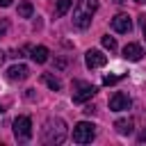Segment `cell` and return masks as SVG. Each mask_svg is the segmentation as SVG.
<instances>
[{
  "label": "cell",
  "mask_w": 146,
  "mask_h": 146,
  "mask_svg": "<svg viewBox=\"0 0 146 146\" xmlns=\"http://www.w3.org/2000/svg\"><path fill=\"white\" fill-rule=\"evenodd\" d=\"M66 135H68L66 123H64V119H59V116H50V119L43 123V128H41V141L48 144V146L62 144V141L66 139Z\"/></svg>",
  "instance_id": "cell-1"
},
{
  "label": "cell",
  "mask_w": 146,
  "mask_h": 146,
  "mask_svg": "<svg viewBox=\"0 0 146 146\" xmlns=\"http://www.w3.org/2000/svg\"><path fill=\"white\" fill-rule=\"evenodd\" d=\"M98 11V0H75L73 9V27L87 30L91 25V16Z\"/></svg>",
  "instance_id": "cell-2"
},
{
  "label": "cell",
  "mask_w": 146,
  "mask_h": 146,
  "mask_svg": "<svg viewBox=\"0 0 146 146\" xmlns=\"http://www.w3.org/2000/svg\"><path fill=\"white\" fill-rule=\"evenodd\" d=\"M94 94H96V87L89 84V82H84V80H75L71 84V98H73V103H87L89 98H94Z\"/></svg>",
  "instance_id": "cell-3"
},
{
  "label": "cell",
  "mask_w": 146,
  "mask_h": 146,
  "mask_svg": "<svg viewBox=\"0 0 146 146\" xmlns=\"http://www.w3.org/2000/svg\"><path fill=\"white\" fill-rule=\"evenodd\" d=\"M11 128H14L16 141H21V144L30 141V137H32V121H30V116H16Z\"/></svg>",
  "instance_id": "cell-4"
},
{
  "label": "cell",
  "mask_w": 146,
  "mask_h": 146,
  "mask_svg": "<svg viewBox=\"0 0 146 146\" xmlns=\"http://www.w3.org/2000/svg\"><path fill=\"white\" fill-rule=\"evenodd\" d=\"M94 137H96V125L89 121H80L73 128V141L75 144H91Z\"/></svg>",
  "instance_id": "cell-5"
},
{
  "label": "cell",
  "mask_w": 146,
  "mask_h": 146,
  "mask_svg": "<svg viewBox=\"0 0 146 146\" xmlns=\"http://www.w3.org/2000/svg\"><path fill=\"white\" fill-rule=\"evenodd\" d=\"M84 64H87V68H100V66L107 64V55H103L100 50L91 48V50H87V55H84Z\"/></svg>",
  "instance_id": "cell-6"
},
{
  "label": "cell",
  "mask_w": 146,
  "mask_h": 146,
  "mask_svg": "<svg viewBox=\"0 0 146 146\" xmlns=\"http://www.w3.org/2000/svg\"><path fill=\"white\" fill-rule=\"evenodd\" d=\"M130 105H132V100H130V96H128V94H123V91H116V94L110 98V110H112V112L130 110Z\"/></svg>",
  "instance_id": "cell-7"
},
{
  "label": "cell",
  "mask_w": 146,
  "mask_h": 146,
  "mask_svg": "<svg viewBox=\"0 0 146 146\" xmlns=\"http://www.w3.org/2000/svg\"><path fill=\"white\" fill-rule=\"evenodd\" d=\"M112 30L114 32H121V34H128L130 30H132V21H130V16L128 14H116L114 18H112Z\"/></svg>",
  "instance_id": "cell-8"
},
{
  "label": "cell",
  "mask_w": 146,
  "mask_h": 146,
  "mask_svg": "<svg viewBox=\"0 0 146 146\" xmlns=\"http://www.w3.org/2000/svg\"><path fill=\"white\" fill-rule=\"evenodd\" d=\"M27 75H30V68L25 64H14L7 68V78L11 82H23V80H27Z\"/></svg>",
  "instance_id": "cell-9"
},
{
  "label": "cell",
  "mask_w": 146,
  "mask_h": 146,
  "mask_svg": "<svg viewBox=\"0 0 146 146\" xmlns=\"http://www.w3.org/2000/svg\"><path fill=\"white\" fill-rule=\"evenodd\" d=\"M123 57H125L128 62H139V59L144 57V50H141L139 43H128V46L123 48Z\"/></svg>",
  "instance_id": "cell-10"
},
{
  "label": "cell",
  "mask_w": 146,
  "mask_h": 146,
  "mask_svg": "<svg viewBox=\"0 0 146 146\" xmlns=\"http://www.w3.org/2000/svg\"><path fill=\"white\" fill-rule=\"evenodd\" d=\"M114 128H116L119 135H130V132L135 130V121H132L130 116H123V119H116V121H114Z\"/></svg>",
  "instance_id": "cell-11"
},
{
  "label": "cell",
  "mask_w": 146,
  "mask_h": 146,
  "mask_svg": "<svg viewBox=\"0 0 146 146\" xmlns=\"http://www.w3.org/2000/svg\"><path fill=\"white\" fill-rule=\"evenodd\" d=\"M30 52H32V59H34L36 64H43V62H48V55H50L46 46H34Z\"/></svg>",
  "instance_id": "cell-12"
},
{
  "label": "cell",
  "mask_w": 146,
  "mask_h": 146,
  "mask_svg": "<svg viewBox=\"0 0 146 146\" xmlns=\"http://www.w3.org/2000/svg\"><path fill=\"white\" fill-rule=\"evenodd\" d=\"M41 80H43V82H46L52 91H59V89H62V82H59L57 78H52L50 73H43V75H41Z\"/></svg>",
  "instance_id": "cell-13"
},
{
  "label": "cell",
  "mask_w": 146,
  "mask_h": 146,
  "mask_svg": "<svg viewBox=\"0 0 146 146\" xmlns=\"http://www.w3.org/2000/svg\"><path fill=\"white\" fill-rule=\"evenodd\" d=\"M73 7V0H57V7H55V16H64L68 9Z\"/></svg>",
  "instance_id": "cell-14"
},
{
  "label": "cell",
  "mask_w": 146,
  "mask_h": 146,
  "mask_svg": "<svg viewBox=\"0 0 146 146\" xmlns=\"http://www.w3.org/2000/svg\"><path fill=\"white\" fill-rule=\"evenodd\" d=\"M32 11H34V9H32V2H21V5H18V16H21V18H30Z\"/></svg>",
  "instance_id": "cell-15"
},
{
  "label": "cell",
  "mask_w": 146,
  "mask_h": 146,
  "mask_svg": "<svg viewBox=\"0 0 146 146\" xmlns=\"http://www.w3.org/2000/svg\"><path fill=\"white\" fill-rule=\"evenodd\" d=\"M100 43H103V48H107L110 52H112V50H116V39H114V36H110V34H105V36L100 39Z\"/></svg>",
  "instance_id": "cell-16"
},
{
  "label": "cell",
  "mask_w": 146,
  "mask_h": 146,
  "mask_svg": "<svg viewBox=\"0 0 146 146\" xmlns=\"http://www.w3.org/2000/svg\"><path fill=\"white\" fill-rule=\"evenodd\" d=\"M121 78H123V75H105V78H103V84H116Z\"/></svg>",
  "instance_id": "cell-17"
},
{
  "label": "cell",
  "mask_w": 146,
  "mask_h": 146,
  "mask_svg": "<svg viewBox=\"0 0 146 146\" xmlns=\"http://www.w3.org/2000/svg\"><path fill=\"white\" fill-rule=\"evenodd\" d=\"M7 27H9V21H7V18H2V21H0V39L5 36V32H7Z\"/></svg>",
  "instance_id": "cell-18"
},
{
  "label": "cell",
  "mask_w": 146,
  "mask_h": 146,
  "mask_svg": "<svg viewBox=\"0 0 146 146\" xmlns=\"http://www.w3.org/2000/svg\"><path fill=\"white\" fill-rule=\"evenodd\" d=\"M137 141H139V144H146V128H144V130L139 132V137H137Z\"/></svg>",
  "instance_id": "cell-19"
},
{
  "label": "cell",
  "mask_w": 146,
  "mask_h": 146,
  "mask_svg": "<svg viewBox=\"0 0 146 146\" xmlns=\"http://www.w3.org/2000/svg\"><path fill=\"white\" fill-rule=\"evenodd\" d=\"M11 5V0H0V7H9Z\"/></svg>",
  "instance_id": "cell-20"
},
{
  "label": "cell",
  "mask_w": 146,
  "mask_h": 146,
  "mask_svg": "<svg viewBox=\"0 0 146 146\" xmlns=\"http://www.w3.org/2000/svg\"><path fill=\"white\" fill-rule=\"evenodd\" d=\"M5 57H7V55H5V52H0V64L5 62Z\"/></svg>",
  "instance_id": "cell-21"
},
{
  "label": "cell",
  "mask_w": 146,
  "mask_h": 146,
  "mask_svg": "<svg viewBox=\"0 0 146 146\" xmlns=\"http://www.w3.org/2000/svg\"><path fill=\"white\" fill-rule=\"evenodd\" d=\"M141 25H144V39H146V21H144V23H141Z\"/></svg>",
  "instance_id": "cell-22"
},
{
  "label": "cell",
  "mask_w": 146,
  "mask_h": 146,
  "mask_svg": "<svg viewBox=\"0 0 146 146\" xmlns=\"http://www.w3.org/2000/svg\"><path fill=\"white\" fill-rule=\"evenodd\" d=\"M135 2H139V5H141V2H146V0H135Z\"/></svg>",
  "instance_id": "cell-23"
},
{
  "label": "cell",
  "mask_w": 146,
  "mask_h": 146,
  "mask_svg": "<svg viewBox=\"0 0 146 146\" xmlns=\"http://www.w3.org/2000/svg\"><path fill=\"white\" fill-rule=\"evenodd\" d=\"M114 2H125V0H114Z\"/></svg>",
  "instance_id": "cell-24"
},
{
  "label": "cell",
  "mask_w": 146,
  "mask_h": 146,
  "mask_svg": "<svg viewBox=\"0 0 146 146\" xmlns=\"http://www.w3.org/2000/svg\"><path fill=\"white\" fill-rule=\"evenodd\" d=\"M0 112H2V110H0Z\"/></svg>",
  "instance_id": "cell-25"
}]
</instances>
